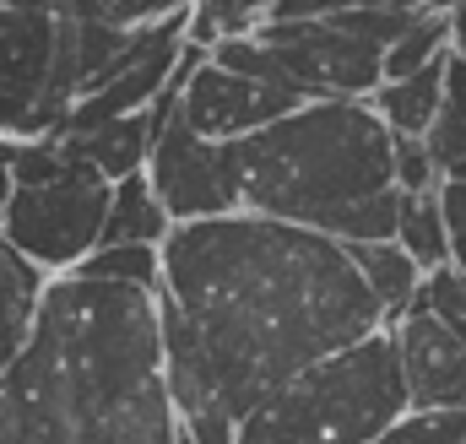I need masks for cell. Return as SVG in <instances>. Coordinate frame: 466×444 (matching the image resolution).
Listing matches in <instances>:
<instances>
[{
	"label": "cell",
	"mask_w": 466,
	"mask_h": 444,
	"mask_svg": "<svg viewBox=\"0 0 466 444\" xmlns=\"http://www.w3.org/2000/svg\"><path fill=\"white\" fill-rule=\"evenodd\" d=\"M423 309L466 347V271H456V266L429 271V282H423Z\"/></svg>",
	"instance_id": "obj_24"
},
{
	"label": "cell",
	"mask_w": 466,
	"mask_h": 444,
	"mask_svg": "<svg viewBox=\"0 0 466 444\" xmlns=\"http://www.w3.org/2000/svg\"><path fill=\"white\" fill-rule=\"evenodd\" d=\"M363 5H390V0H282L271 11V22H320V16H342V11H363Z\"/></svg>",
	"instance_id": "obj_27"
},
{
	"label": "cell",
	"mask_w": 466,
	"mask_h": 444,
	"mask_svg": "<svg viewBox=\"0 0 466 444\" xmlns=\"http://www.w3.org/2000/svg\"><path fill=\"white\" fill-rule=\"evenodd\" d=\"M212 66H223V71H233V76H255V82H271V87L299 93V87H293V76L282 71V60L271 55V44H266V38H255V33L218 38V44H212ZM299 98H304V93H299Z\"/></svg>",
	"instance_id": "obj_22"
},
{
	"label": "cell",
	"mask_w": 466,
	"mask_h": 444,
	"mask_svg": "<svg viewBox=\"0 0 466 444\" xmlns=\"http://www.w3.org/2000/svg\"><path fill=\"white\" fill-rule=\"evenodd\" d=\"M440 185H445V174H440L429 141L423 136H396V190L412 201V196H434Z\"/></svg>",
	"instance_id": "obj_25"
},
{
	"label": "cell",
	"mask_w": 466,
	"mask_h": 444,
	"mask_svg": "<svg viewBox=\"0 0 466 444\" xmlns=\"http://www.w3.org/2000/svg\"><path fill=\"white\" fill-rule=\"evenodd\" d=\"M401 5H412V11H451L456 0H401Z\"/></svg>",
	"instance_id": "obj_31"
},
{
	"label": "cell",
	"mask_w": 466,
	"mask_h": 444,
	"mask_svg": "<svg viewBox=\"0 0 466 444\" xmlns=\"http://www.w3.org/2000/svg\"><path fill=\"white\" fill-rule=\"evenodd\" d=\"M440 207H445V227H451V266L466 271V179L440 185Z\"/></svg>",
	"instance_id": "obj_26"
},
{
	"label": "cell",
	"mask_w": 466,
	"mask_h": 444,
	"mask_svg": "<svg viewBox=\"0 0 466 444\" xmlns=\"http://www.w3.org/2000/svg\"><path fill=\"white\" fill-rule=\"evenodd\" d=\"M407 412L412 396L396 336L380 331L266 396L233 429V444H374Z\"/></svg>",
	"instance_id": "obj_4"
},
{
	"label": "cell",
	"mask_w": 466,
	"mask_h": 444,
	"mask_svg": "<svg viewBox=\"0 0 466 444\" xmlns=\"http://www.w3.org/2000/svg\"><path fill=\"white\" fill-rule=\"evenodd\" d=\"M396 244H401V249H407L423 271L451 266V227H445L440 190H434V196H412V201H401V227H396Z\"/></svg>",
	"instance_id": "obj_18"
},
{
	"label": "cell",
	"mask_w": 466,
	"mask_h": 444,
	"mask_svg": "<svg viewBox=\"0 0 466 444\" xmlns=\"http://www.w3.org/2000/svg\"><path fill=\"white\" fill-rule=\"evenodd\" d=\"M11 157H16V141H11V136H0V217H5V207H11V196H16Z\"/></svg>",
	"instance_id": "obj_28"
},
{
	"label": "cell",
	"mask_w": 466,
	"mask_h": 444,
	"mask_svg": "<svg viewBox=\"0 0 466 444\" xmlns=\"http://www.w3.org/2000/svg\"><path fill=\"white\" fill-rule=\"evenodd\" d=\"M282 0H201L196 16H190V38L201 44H218V38H238V33H255L271 22Z\"/></svg>",
	"instance_id": "obj_21"
},
{
	"label": "cell",
	"mask_w": 466,
	"mask_h": 444,
	"mask_svg": "<svg viewBox=\"0 0 466 444\" xmlns=\"http://www.w3.org/2000/svg\"><path fill=\"white\" fill-rule=\"evenodd\" d=\"M157 293L55 277L0 374V444H179Z\"/></svg>",
	"instance_id": "obj_2"
},
{
	"label": "cell",
	"mask_w": 466,
	"mask_h": 444,
	"mask_svg": "<svg viewBox=\"0 0 466 444\" xmlns=\"http://www.w3.org/2000/svg\"><path fill=\"white\" fill-rule=\"evenodd\" d=\"M60 16L0 5V136L38 141L60 136L71 119V98L55 82Z\"/></svg>",
	"instance_id": "obj_6"
},
{
	"label": "cell",
	"mask_w": 466,
	"mask_h": 444,
	"mask_svg": "<svg viewBox=\"0 0 466 444\" xmlns=\"http://www.w3.org/2000/svg\"><path fill=\"white\" fill-rule=\"evenodd\" d=\"M157 119L152 109L147 114H130V119H109V125H98V130H87V136H66V146L82 157V163H93L104 179H130V174H147V163H152V146H157Z\"/></svg>",
	"instance_id": "obj_12"
},
{
	"label": "cell",
	"mask_w": 466,
	"mask_h": 444,
	"mask_svg": "<svg viewBox=\"0 0 466 444\" xmlns=\"http://www.w3.org/2000/svg\"><path fill=\"white\" fill-rule=\"evenodd\" d=\"M451 49L466 60V0H456V5H451Z\"/></svg>",
	"instance_id": "obj_29"
},
{
	"label": "cell",
	"mask_w": 466,
	"mask_h": 444,
	"mask_svg": "<svg viewBox=\"0 0 466 444\" xmlns=\"http://www.w3.org/2000/svg\"><path fill=\"white\" fill-rule=\"evenodd\" d=\"M244 212L326 233L337 244H380L401 227L396 136L369 98H315L277 125L233 141Z\"/></svg>",
	"instance_id": "obj_3"
},
{
	"label": "cell",
	"mask_w": 466,
	"mask_h": 444,
	"mask_svg": "<svg viewBox=\"0 0 466 444\" xmlns=\"http://www.w3.org/2000/svg\"><path fill=\"white\" fill-rule=\"evenodd\" d=\"M423 141H429V152H434L445 179H466V60L461 55L451 60L445 104H440V119H434V130Z\"/></svg>",
	"instance_id": "obj_17"
},
{
	"label": "cell",
	"mask_w": 466,
	"mask_h": 444,
	"mask_svg": "<svg viewBox=\"0 0 466 444\" xmlns=\"http://www.w3.org/2000/svg\"><path fill=\"white\" fill-rule=\"evenodd\" d=\"M174 227H179V222L168 217V207L157 201L152 179H147V174H130V179L115 185V207H109L104 244H98V249H109V244H152V249H163V244L174 238Z\"/></svg>",
	"instance_id": "obj_15"
},
{
	"label": "cell",
	"mask_w": 466,
	"mask_h": 444,
	"mask_svg": "<svg viewBox=\"0 0 466 444\" xmlns=\"http://www.w3.org/2000/svg\"><path fill=\"white\" fill-rule=\"evenodd\" d=\"M157 309L168 385L201 444H233L266 396L390 331L348 244L255 212L179 222L163 244Z\"/></svg>",
	"instance_id": "obj_1"
},
{
	"label": "cell",
	"mask_w": 466,
	"mask_h": 444,
	"mask_svg": "<svg viewBox=\"0 0 466 444\" xmlns=\"http://www.w3.org/2000/svg\"><path fill=\"white\" fill-rule=\"evenodd\" d=\"M374 444H466V407L461 412H407Z\"/></svg>",
	"instance_id": "obj_23"
},
{
	"label": "cell",
	"mask_w": 466,
	"mask_h": 444,
	"mask_svg": "<svg viewBox=\"0 0 466 444\" xmlns=\"http://www.w3.org/2000/svg\"><path fill=\"white\" fill-rule=\"evenodd\" d=\"M0 5H16V11H38V16H66V0H0Z\"/></svg>",
	"instance_id": "obj_30"
},
{
	"label": "cell",
	"mask_w": 466,
	"mask_h": 444,
	"mask_svg": "<svg viewBox=\"0 0 466 444\" xmlns=\"http://www.w3.org/2000/svg\"><path fill=\"white\" fill-rule=\"evenodd\" d=\"M304 104L309 98H299L288 87H271V82H255V76H233L223 66H212V55L179 87V119L196 136H207V141H244V136L277 125L282 114L304 109Z\"/></svg>",
	"instance_id": "obj_9"
},
{
	"label": "cell",
	"mask_w": 466,
	"mask_h": 444,
	"mask_svg": "<svg viewBox=\"0 0 466 444\" xmlns=\"http://www.w3.org/2000/svg\"><path fill=\"white\" fill-rule=\"evenodd\" d=\"M255 38L271 44V55L282 60V71L293 76V87L309 104L315 98H374L385 87V49L358 38L342 16L266 22L255 27Z\"/></svg>",
	"instance_id": "obj_7"
},
{
	"label": "cell",
	"mask_w": 466,
	"mask_h": 444,
	"mask_svg": "<svg viewBox=\"0 0 466 444\" xmlns=\"http://www.w3.org/2000/svg\"><path fill=\"white\" fill-rule=\"evenodd\" d=\"M451 60H456V49H451L445 60H434L429 71H418V76L385 82V87L369 98V104H374V114L390 125V136H429V130H434L440 104H445V76H451Z\"/></svg>",
	"instance_id": "obj_13"
},
{
	"label": "cell",
	"mask_w": 466,
	"mask_h": 444,
	"mask_svg": "<svg viewBox=\"0 0 466 444\" xmlns=\"http://www.w3.org/2000/svg\"><path fill=\"white\" fill-rule=\"evenodd\" d=\"M451 55V11H418L412 27L390 44L385 55V82H401V76H418L429 71L434 60Z\"/></svg>",
	"instance_id": "obj_19"
},
{
	"label": "cell",
	"mask_w": 466,
	"mask_h": 444,
	"mask_svg": "<svg viewBox=\"0 0 466 444\" xmlns=\"http://www.w3.org/2000/svg\"><path fill=\"white\" fill-rule=\"evenodd\" d=\"M109 207H115V179H104L66 146V174L49 185H16L0 233L49 277H71L87 255H98Z\"/></svg>",
	"instance_id": "obj_5"
},
{
	"label": "cell",
	"mask_w": 466,
	"mask_h": 444,
	"mask_svg": "<svg viewBox=\"0 0 466 444\" xmlns=\"http://www.w3.org/2000/svg\"><path fill=\"white\" fill-rule=\"evenodd\" d=\"M147 179L157 190V201L168 207L174 222H212L244 212V185H238V157L233 141H207L196 136L179 109L163 119Z\"/></svg>",
	"instance_id": "obj_8"
},
{
	"label": "cell",
	"mask_w": 466,
	"mask_h": 444,
	"mask_svg": "<svg viewBox=\"0 0 466 444\" xmlns=\"http://www.w3.org/2000/svg\"><path fill=\"white\" fill-rule=\"evenodd\" d=\"M201 0H66L60 22H109V27H152L196 11Z\"/></svg>",
	"instance_id": "obj_20"
},
{
	"label": "cell",
	"mask_w": 466,
	"mask_h": 444,
	"mask_svg": "<svg viewBox=\"0 0 466 444\" xmlns=\"http://www.w3.org/2000/svg\"><path fill=\"white\" fill-rule=\"evenodd\" d=\"M49 271L33 266L5 233H0V374L22 358L27 336L38 326V309H44V293H49Z\"/></svg>",
	"instance_id": "obj_11"
},
{
	"label": "cell",
	"mask_w": 466,
	"mask_h": 444,
	"mask_svg": "<svg viewBox=\"0 0 466 444\" xmlns=\"http://www.w3.org/2000/svg\"><path fill=\"white\" fill-rule=\"evenodd\" d=\"M390 336H396V358H401V374H407L412 412H461L466 347L423 309V298L401 320H390Z\"/></svg>",
	"instance_id": "obj_10"
},
{
	"label": "cell",
	"mask_w": 466,
	"mask_h": 444,
	"mask_svg": "<svg viewBox=\"0 0 466 444\" xmlns=\"http://www.w3.org/2000/svg\"><path fill=\"white\" fill-rule=\"evenodd\" d=\"M352 266L363 271V282L374 288V298L385 304V315L390 320H401L418 298H423V282H429V271L396 244V238H380V244H348Z\"/></svg>",
	"instance_id": "obj_14"
},
{
	"label": "cell",
	"mask_w": 466,
	"mask_h": 444,
	"mask_svg": "<svg viewBox=\"0 0 466 444\" xmlns=\"http://www.w3.org/2000/svg\"><path fill=\"white\" fill-rule=\"evenodd\" d=\"M71 277L109 282V288H136V293H157L163 288V249H152V244H109V249L87 255Z\"/></svg>",
	"instance_id": "obj_16"
}]
</instances>
